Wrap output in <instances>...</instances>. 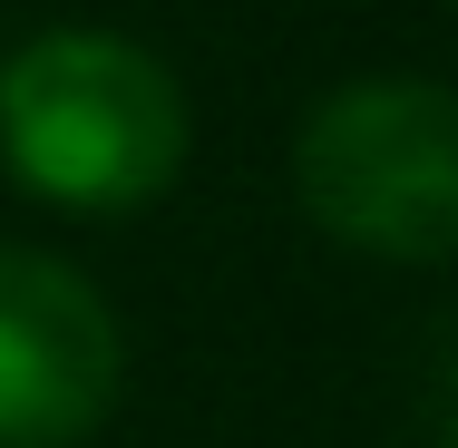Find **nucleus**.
Masks as SVG:
<instances>
[{"label": "nucleus", "instance_id": "obj_1", "mask_svg": "<svg viewBox=\"0 0 458 448\" xmlns=\"http://www.w3.org/2000/svg\"><path fill=\"white\" fill-rule=\"evenodd\" d=\"M0 156L69 215H137L185 166V89L117 30H49L0 69Z\"/></svg>", "mask_w": 458, "mask_h": 448}, {"label": "nucleus", "instance_id": "obj_2", "mask_svg": "<svg viewBox=\"0 0 458 448\" xmlns=\"http://www.w3.org/2000/svg\"><path fill=\"white\" fill-rule=\"evenodd\" d=\"M302 215L380 264L458 254V107L439 79H352L293 137Z\"/></svg>", "mask_w": 458, "mask_h": 448}, {"label": "nucleus", "instance_id": "obj_3", "mask_svg": "<svg viewBox=\"0 0 458 448\" xmlns=\"http://www.w3.org/2000/svg\"><path fill=\"white\" fill-rule=\"evenodd\" d=\"M127 390L117 312L89 273L30 244H0V448H79Z\"/></svg>", "mask_w": 458, "mask_h": 448}]
</instances>
